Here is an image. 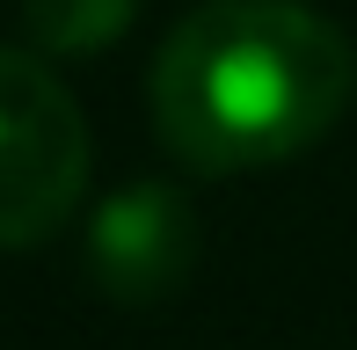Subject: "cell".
<instances>
[{
	"label": "cell",
	"mask_w": 357,
	"mask_h": 350,
	"mask_svg": "<svg viewBox=\"0 0 357 350\" xmlns=\"http://www.w3.org/2000/svg\"><path fill=\"white\" fill-rule=\"evenodd\" d=\"M350 95V37L299 0H204L153 59V124L197 175H255L321 146Z\"/></svg>",
	"instance_id": "obj_1"
},
{
	"label": "cell",
	"mask_w": 357,
	"mask_h": 350,
	"mask_svg": "<svg viewBox=\"0 0 357 350\" xmlns=\"http://www.w3.org/2000/svg\"><path fill=\"white\" fill-rule=\"evenodd\" d=\"M197 270V212L175 183H124L88 219V277L117 307H160Z\"/></svg>",
	"instance_id": "obj_3"
},
{
	"label": "cell",
	"mask_w": 357,
	"mask_h": 350,
	"mask_svg": "<svg viewBox=\"0 0 357 350\" xmlns=\"http://www.w3.org/2000/svg\"><path fill=\"white\" fill-rule=\"evenodd\" d=\"M88 117L44 52L0 44V248H37L88 197Z\"/></svg>",
	"instance_id": "obj_2"
},
{
	"label": "cell",
	"mask_w": 357,
	"mask_h": 350,
	"mask_svg": "<svg viewBox=\"0 0 357 350\" xmlns=\"http://www.w3.org/2000/svg\"><path fill=\"white\" fill-rule=\"evenodd\" d=\"M139 0H22L29 44L44 59H95L132 29Z\"/></svg>",
	"instance_id": "obj_4"
}]
</instances>
